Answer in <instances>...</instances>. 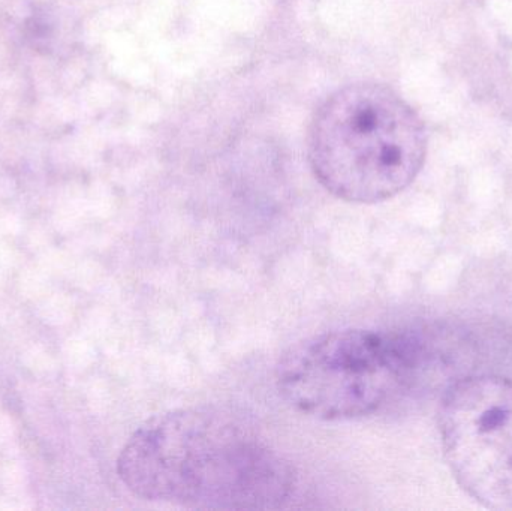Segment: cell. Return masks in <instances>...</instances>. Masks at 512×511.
Masks as SVG:
<instances>
[{
    "label": "cell",
    "mask_w": 512,
    "mask_h": 511,
    "mask_svg": "<svg viewBox=\"0 0 512 511\" xmlns=\"http://www.w3.org/2000/svg\"><path fill=\"white\" fill-rule=\"evenodd\" d=\"M117 473L135 497L206 510L276 509L295 486L292 465L254 426L216 407L147 420L120 452Z\"/></svg>",
    "instance_id": "obj_1"
},
{
    "label": "cell",
    "mask_w": 512,
    "mask_h": 511,
    "mask_svg": "<svg viewBox=\"0 0 512 511\" xmlns=\"http://www.w3.org/2000/svg\"><path fill=\"white\" fill-rule=\"evenodd\" d=\"M427 132L390 87L358 83L325 99L309 129L313 174L334 197L373 204L396 197L423 168Z\"/></svg>",
    "instance_id": "obj_2"
},
{
    "label": "cell",
    "mask_w": 512,
    "mask_h": 511,
    "mask_svg": "<svg viewBox=\"0 0 512 511\" xmlns=\"http://www.w3.org/2000/svg\"><path fill=\"white\" fill-rule=\"evenodd\" d=\"M423 362L411 333L349 329L298 345L277 369V387L300 413L319 420L372 416L408 386Z\"/></svg>",
    "instance_id": "obj_3"
},
{
    "label": "cell",
    "mask_w": 512,
    "mask_h": 511,
    "mask_svg": "<svg viewBox=\"0 0 512 511\" xmlns=\"http://www.w3.org/2000/svg\"><path fill=\"white\" fill-rule=\"evenodd\" d=\"M438 426L460 488L490 510H512V381L474 375L448 387Z\"/></svg>",
    "instance_id": "obj_4"
}]
</instances>
